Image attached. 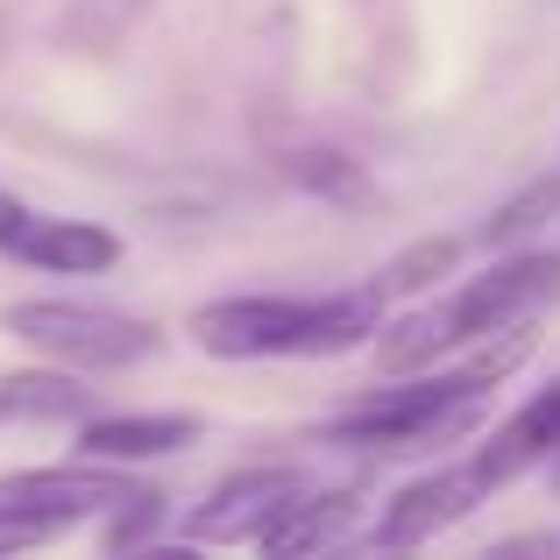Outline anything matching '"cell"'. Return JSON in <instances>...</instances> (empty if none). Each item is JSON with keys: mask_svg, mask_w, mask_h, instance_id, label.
<instances>
[{"mask_svg": "<svg viewBox=\"0 0 560 560\" xmlns=\"http://www.w3.org/2000/svg\"><path fill=\"white\" fill-rule=\"evenodd\" d=\"M0 327L14 341H28L36 355L65 362V370H136L164 348V334L136 313H107V305H79V299H22L0 313Z\"/></svg>", "mask_w": 560, "mask_h": 560, "instance_id": "cell-2", "label": "cell"}, {"mask_svg": "<svg viewBox=\"0 0 560 560\" xmlns=\"http://www.w3.org/2000/svg\"><path fill=\"white\" fill-rule=\"evenodd\" d=\"M28 220H36V213H28L14 191H0V248H8V256H14V242L28 234Z\"/></svg>", "mask_w": 560, "mask_h": 560, "instance_id": "cell-20", "label": "cell"}, {"mask_svg": "<svg viewBox=\"0 0 560 560\" xmlns=\"http://www.w3.org/2000/svg\"><path fill=\"white\" fill-rule=\"evenodd\" d=\"M525 362V327L511 334H490L482 341V355H468L462 370L447 376H411L405 390L376 397V405H355L341 411V419L327 425L334 447H362V454H383V462H411V454H440L454 447V440H468L482 425V411H490V390L504 383L511 370Z\"/></svg>", "mask_w": 560, "mask_h": 560, "instance_id": "cell-1", "label": "cell"}, {"mask_svg": "<svg viewBox=\"0 0 560 560\" xmlns=\"http://www.w3.org/2000/svg\"><path fill=\"white\" fill-rule=\"evenodd\" d=\"M560 454V376L547 383V390H533L518 411H511L504 425H497L490 440H482L468 462H476V476L490 482V490H504V482H518L525 468L553 462Z\"/></svg>", "mask_w": 560, "mask_h": 560, "instance_id": "cell-8", "label": "cell"}, {"mask_svg": "<svg viewBox=\"0 0 560 560\" xmlns=\"http://www.w3.org/2000/svg\"><path fill=\"white\" fill-rule=\"evenodd\" d=\"M85 411H93V390L79 376L28 370L0 383V419H85Z\"/></svg>", "mask_w": 560, "mask_h": 560, "instance_id": "cell-15", "label": "cell"}, {"mask_svg": "<svg viewBox=\"0 0 560 560\" xmlns=\"http://www.w3.org/2000/svg\"><path fill=\"white\" fill-rule=\"evenodd\" d=\"M454 262H462V242H454V234H425V242H411L405 256H390L376 270V291L383 299H411V291H433L440 277L454 270Z\"/></svg>", "mask_w": 560, "mask_h": 560, "instance_id": "cell-17", "label": "cell"}, {"mask_svg": "<svg viewBox=\"0 0 560 560\" xmlns=\"http://www.w3.org/2000/svg\"><path fill=\"white\" fill-rule=\"evenodd\" d=\"M362 518V490H305L270 533L256 539L262 553H319V547H341Z\"/></svg>", "mask_w": 560, "mask_h": 560, "instance_id": "cell-12", "label": "cell"}, {"mask_svg": "<svg viewBox=\"0 0 560 560\" xmlns=\"http://www.w3.org/2000/svg\"><path fill=\"white\" fill-rule=\"evenodd\" d=\"M560 299V256L553 248H518L504 256L497 270L468 277L462 291H447V319L462 334V348L490 341V334H511V327H533L539 313Z\"/></svg>", "mask_w": 560, "mask_h": 560, "instance_id": "cell-3", "label": "cell"}, {"mask_svg": "<svg viewBox=\"0 0 560 560\" xmlns=\"http://www.w3.org/2000/svg\"><path fill=\"white\" fill-rule=\"evenodd\" d=\"M121 497H136V482L121 476V462H65V468H14L0 476V511H22V518H43L50 533L79 518H107Z\"/></svg>", "mask_w": 560, "mask_h": 560, "instance_id": "cell-5", "label": "cell"}, {"mask_svg": "<svg viewBox=\"0 0 560 560\" xmlns=\"http://www.w3.org/2000/svg\"><path fill=\"white\" fill-rule=\"evenodd\" d=\"M490 497V482L476 476V462H462V468H433V476H419V482H405V490L383 504V518H376V533H370V547H390V553H405V547H425V539H440L447 525H462L468 511Z\"/></svg>", "mask_w": 560, "mask_h": 560, "instance_id": "cell-7", "label": "cell"}, {"mask_svg": "<svg viewBox=\"0 0 560 560\" xmlns=\"http://www.w3.org/2000/svg\"><path fill=\"white\" fill-rule=\"evenodd\" d=\"M199 440V419H185V411H121V419H85L79 425V454H93V462H164V454H178Z\"/></svg>", "mask_w": 560, "mask_h": 560, "instance_id": "cell-9", "label": "cell"}, {"mask_svg": "<svg viewBox=\"0 0 560 560\" xmlns=\"http://www.w3.org/2000/svg\"><path fill=\"white\" fill-rule=\"evenodd\" d=\"M43 539H57L43 518H22V511H0V553H22V547H43Z\"/></svg>", "mask_w": 560, "mask_h": 560, "instance_id": "cell-19", "label": "cell"}, {"mask_svg": "<svg viewBox=\"0 0 560 560\" xmlns=\"http://www.w3.org/2000/svg\"><path fill=\"white\" fill-rule=\"evenodd\" d=\"M14 256L50 270V277H100V270L121 262V234L100 228V220H28Z\"/></svg>", "mask_w": 560, "mask_h": 560, "instance_id": "cell-10", "label": "cell"}, {"mask_svg": "<svg viewBox=\"0 0 560 560\" xmlns=\"http://www.w3.org/2000/svg\"><path fill=\"white\" fill-rule=\"evenodd\" d=\"M454 348H462V334H454V319H447V299L411 305V313H397L390 327H376V362L390 376L440 370V355H454Z\"/></svg>", "mask_w": 560, "mask_h": 560, "instance_id": "cell-14", "label": "cell"}, {"mask_svg": "<svg viewBox=\"0 0 560 560\" xmlns=\"http://www.w3.org/2000/svg\"><path fill=\"white\" fill-rule=\"evenodd\" d=\"M547 220H560V171L533 178L525 191H511V199L482 220V242H490V248H518V242H533Z\"/></svg>", "mask_w": 560, "mask_h": 560, "instance_id": "cell-16", "label": "cell"}, {"mask_svg": "<svg viewBox=\"0 0 560 560\" xmlns=\"http://www.w3.org/2000/svg\"><path fill=\"white\" fill-rule=\"evenodd\" d=\"M313 299H284V291H248V299H213L191 313V341L220 362H262L291 355Z\"/></svg>", "mask_w": 560, "mask_h": 560, "instance_id": "cell-6", "label": "cell"}, {"mask_svg": "<svg viewBox=\"0 0 560 560\" xmlns=\"http://www.w3.org/2000/svg\"><path fill=\"white\" fill-rule=\"evenodd\" d=\"M277 171H284L299 191H313V199H327V206H355V213L383 199L376 178H370V164H355L341 142H319V136L284 142V150H277Z\"/></svg>", "mask_w": 560, "mask_h": 560, "instance_id": "cell-11", "label": "cell"}, {"mask_svg": "<svg viewBox=\"0 0 560 560\" xmlns=\"http://www.w3.org/2000/svg\"><path fill=\"white\" fill-rule=\"evenodd\" d=\"M376 327H383V291H376V277H370L362 291H341V299H313V313H305L299 348H291V355H299V362L348 355V348L376 341Z\"/></svg>", "mask_w": 560, "mask_h": 560, "instance_id": "cell-13", "label": "cell"}, {"mask_svg": "<svg viewBox=\"0 0 560 560\" xmlns=\"http://www.w3.org/2000/svg\"><path fill=\"white\" fill-rule=\"evenodd\" d=\"M497 553H560V533H518V539H504Z\"/></svg>", "mask_w": 560, "mask_h": 560, "instance_id": "cell-21", "label": "cell"}, {"mask_svg": "<svg viewBox=\"0 0 560 560\" xmlns=\"http://www.w3.org/2000/svg\"><path fill=\"white\" fill-rule=\"evenodd\" d=\"M305 490H313L305 468H242V476L213 482V497L185 518V539L191 547H256Z\"/></svg>", "mask_w": 560, "mask_h": 560, "instance_id": "cell-4", "label": "cell"}, {"mask_svg": "<svg viewBox=\"0 0 560 560\" xmlns=\"http://www.w3.org/2000/svg\"><path fill=\"white\" fill-rule=\"evenodd\" d=\"M156 525H164V497H156V490H136V497H121V504L107 511V533H100V539H107L114 553H128V547H142Z\"/></svg>", "mask_w": 560, "mask_h": 560, "instance_id": "cell-18", "label": "cell"}]
</instances>
